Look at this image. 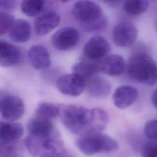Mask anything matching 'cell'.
<instances>
[{
	"label": "cell",
	"instance_id": "cell-1",
	"mask_svg": "<svg viewBox=\"0 0 157 157\" xmlns=\"http://www.w3.org/2000/svg\"><path fill=\"white\" fill-rule=\"evenodd\" d=\"M58 107L59 116L64 126L80 136L101 133L109 121L107 113L99 108L87 109L71 104H62Z\"/></svg>",
	"mask_w": 157,
	"mask_h": 157
},
{
	"label": "cell",
	"instance_id": "cell-2",
	"mask_svg": "<svg viewBox=\"0 0 157 157\" xmlns=\"http://www.w3.org/2000/svg\"><path fill=\"white\" fill-rule=\"evenodd\" d=\"M127 73L134 82L147 85H154L157 81V67L155 61L148 54L137 53L129 59Z\"/></svg>",
	"mask_w": 157,
	"mask_h": 157
},
{
	"label": "cell",
	"instance_id": "cell-3",
	"mask_svg": "<svg viewBox=\"0 0 157 157\" xmlns=\"http://www.w3.org/2000/svg\"><path fill=\"white\" fill-rule=\"evenodd\" d=\"M25 145L34 157H63L66 153L58 132L44 136L28 135Z\"/></svg>",
	"mask_w": 157,
	"mask_h": 157
},
{
	"label": "cell",
	"instance_id": "cell-4",
	"mask_svg": "<svg viewBox=\"0 0 157 157\" xmlns=\"http://www.w3.org/2000/svg\"><path fill=\"white\" fill-rule=\"evenodd\" d=\"M78 149L86 155L111 152L118 148V142L108 135L101 133L80 136L76 140Z\"/></svg>",
	"mask_w": 157,
	"mask_h": 157
},
{
	"label": "cell",
	"instance_id": "cell-5",
	"mask_svg": "<svg viewBox=\"0 0 157 157\" xmlns=\"http://www.w3.org/2000/svg\"><path fill=\"white\" fill-rule=\"evenodd\" d=\"M86 83V80L72 72L58 77L56 82V85L62 94L77 97L80 96L85 90Z\"/></svg>",
	"mask_w": 157,
	"mask_h": 157
},
{
	"label": "cell",
	"instance_id": "cell-6",
	"mask_svg": "<svg viewBox=\"0 0 157 157\" xmlns=\"http://www.w3.org/2000/svg\"><path fill=\"white\" fill-rule=\"evenodd\" d=\"M25 112L23 100L15 95H6L0 99V113L2 117L9 121L19 120Z\"/></svg>",
	"mask_w": 157,
	"mask_h": 157
},
{
	"label": "cell",
	"instance_id": "cell-7",
	"mask_svg": "<svg viewBox=\"0 0 157 157\" xmlns=\"http://www.w3.org/2000/svg\"><path fill=\"white\" fill-rule=\"evenodd\" d=\"M79 40L77 29L71 26L63 27L52 36L51 42L53 47L61 51H66L75 47Z\"/></svg>",
	"mask_w": 157,
	"mask_h": 157
},
{
	"label": "cell",
	"instance_id": "cell-8",
	"mask_svg": "<svg viewBox=\"0 0 157 157\" xmlns=\"http://www.w3.org/2000/svg\"><path fill=\"white\" fill-rule=\"evenodd\" d=\"M72 13L81 23L96 20L103 14L100 6L91 0L77 1L72 7Z\"/></svg>",
	"mask_w": 157,
	"mask_h": 157
},
{
	"label": "cell",
	"instance_id": "cell-9",
	"mask_svg": "<svg viewBox=\"0 0 157 157\" xmlns=\"http://www.w3.org/2000/svg\"><path fill=\"white\" fill-rule=\"evenodd\" d=\"M138 30L136 26L129 22H121L115 26L112 37L115 44L120 47L132 45L136 40Z\"/></svg>",
	"mask_w": 157,
	"mask_h": 157
},
{
	"label": "cell",
	"instance_id": "cell-10",
	"mask_svg": "<svg viewBox=\"0 0 157 157\" xmlns=\"http://www.w3.org/2000/svg\"><path fill=\"white\" fill-rule=\"evenodd\" d=\"M110 51V45L105 38L101 36H94L85 44L83 52L90 60L96 61L104 58Z\"/></svg>",
	"mask_w": 157,
	"mask_h": 157
},
{
	"label": "cell",
	"instance_id": "cell-11",
	"mask_svg": "<svg viewBox=\"0 0 157 157\" xmlns=\"http://www.w3.org/2000/svg\"><path fill=\"white\" fill-rule=\"evenodd\" d=\"M139 96L138 90L130 85H122L117 88L113 94L114 105L120 109H124L133 104Z\"/></svg>",
	"mask_w": 157,
	"mask_h": 157
},
{
	"label": "cell",
	"instance_id": "cell-12",
	"mask_svg": "<svg viewBox=\"0 0 157 157\" xmlns=\"http://www.w3.org/2000/svg\"><path fill=\"white\" fill-rule=\"evenodd\" d=\"M28 57L31 66L37 70L48 68L52 63L48 50L40 44L34 45L29 48Z\"/></svg>",
	"mask_w": 157,
	"mask_h": 157
},
{
	"label": "cell",
	"instance_id": "cell-13",
	"mask_svg": "<svg viewBox=\"0 0 157 157\" xmlns=\"http://www.w3.org/2000/svg\"><path fill=\"white\" fill-rule=\"evenodd\" d=\"M21 52L16 45L0 40V65L10 67L17 64L21 60Z\"/></svg>",
	"mask_w": 157,
	"mask_h": 157
},
{
	"label": "cell",
	"instance_id": "cell-14",
	"mask_svg": "<svg viewBox=\"0 0 157 157\" xmlns=\"http://www.w3.org/2000/svg\"><path fill=\"white\" fill-rule=\"evenodd\" d=\"M59 15L55 12H48L38 17L34 21V30L39 36H44L55 28L60 23Z\"/></svg>",
	"mask_w": 157,
	"mask_h": 157
},
{
	"label": "cell",
	"instance_id": "cell-15",
	"mask_svg": "<svg viewBox=\"0 0 157 157\" xmlns=\"http://www.w3.org/2000/svg\"><path fill=\"white\" fill-rule=\"evenodd\" d=\"M126 67L124 59L119 55H111L99 63V71L107 75L118 76L121 74Z\"/></svg>",
	"mask_w": 157,
	"mask_h": 157
},
{
	"label": "cell",
	"instance_id": "cell-16",
	"mask_svg": "<svg viewBox=\"0 0 157 157\" xmlns=\"http://www.w3.org/2000/svg\"><path fill=\"white\" fill-rule=\"evenodd\" d=\"M21 124L13 121H0V142L4 144L15 142L23 134Z\"/></svg>",
	"mask_w": 157,
	"mask_h": 157
},
{
	"label": "cell",
	"instance_id": "cell-17",
	"mask_svg": "<svg viewBox=\"0 0 157 157\" xmlns=\"http://www.w3.org/2000/svg\"><path fill=\"white\" fill-rule=\"evenodd\" d=\"M29 135L36 136H50L58 133L53 123L50 120L36 117L29 121L27 124Z\"/></svg>",
	"mask_w": 157,
	"mask_h": 157
},
{
	"label": "cell",
	"instance_id": "cell-18",
	"mask_svg": "<svg viewBox=\"0 0 157 157\" xmlns=\"http://www.w3.org/2000/svg\"><path fill=\"white\" fill-rule=\"evenodd\" d=\"M86 83L88 94L93 98H104L108 96L112 90L110 83L101 77H93Z\"/></svg>",
	"mask_w": 157,
	"mask_h": 157
},
{
	"label": "cell",
	"instance_id": "cell-19",
	"mask_svg": "<svg viewBox=\"0 0 157 157\" xmlns=\"http://www.w3.org/2000/svg\"><path fill=\"white\" fill-rule=\"evenodd\" d=\"M9 32L12 40L17 43H24L30 38L31 28L28 21L24 19H17L14 20Z\"/></svg>",
	"mask_w": 157,
	"mask_h": 157
},
{
	"label": "cell",
	"instance_id": "cell-20",
	"mask_svg": "<svg viewBox=\"0 0 157 157\" xmlns=\"http://www.w3.org/2000/svg\"><path fill=\"white\" fill-rule=\"evenodd\" d=\"M72 72L83 78H90L99 72V64L88 61H81L75 63L72 68Z\"/></svg>",
	"mask_w": 157,
	"mask_h": 157
},
{
	"label": "cell",
	"instance_id": "cell-21",
	"mask_svg": "<svg viewBox=\"0 0 157 157\" xmlns=\"http://www.w3.org/2000/svg\"><path fill=\"white\" fill-rule=\"evenodd\" d=\"M36 117L51 120L59 115L58 106L48 102H42L39 104L36 110Z\"/></svg>",
	"mask_w": 157,
	"mask_h": 157
},
{
	"label": "cell",
	"instance_id": "cell-22",
	"mask_svg": "<svg viewBox=\"0 0 157 157\" xmlns=\"http://www.w3.org/2000/svg\"><path fill=\"white\" fill-rule=\"evenodd\" d=\"M149 4L147 0H125L123 9L131 15H138L147 10Z\"/></svg>",
	"mask_w": 157,
	"mask_h": 157
},
{
	"label": "cell",
	"instance_id": "cell-23",
	"mask_svg": "<svg viewBox=\"0 0 157 157\" xmlns=\"http://www.w3.org/2000/svg\"><path fill=\"white\" fill-rule=\"evenodd\" d=\"M45 0H23L21 4L22 12L28 17H34L41 12Z\"/></svg>",
	"mask_w": 157,
	"mask_h": 157
},
{
	"label": "cell",
	"instance_id": "cell-24",
	"mask_svg": "<svg viewBox=\"0 0 157 157\" xmlns=\"http://www.w3.org/2000/svg\"><path fill=\"white\" fill-rule=\"evenodd\" d=\"M108 24L106 17L102 14L98 18L90 22L81 23L82 29L87 33H96L104 29Z\"/></svg>",
	"mask_w": 157,
	"mask_h": 157
},
{
	"label": "cell",
	"instance_id": "cell-25",
	"mask_svg": "<svg viewBox=\"0 0 157 157\" xmlns=\"http://www.w3.org/2000/svg\"><path fill=\"white\" fill-rule=\"evenodd\" d=\"M6 145L2 149L0 146V153H2V157H23V148L21 145L14 142Z\"/></svg>",
	"mask_w": 157,
	"mask_h": 157
},
{
	"label": "cell",
	"instance_id": "cell-26",
	"mask_svg": "<svg viewBox=\"0 0 157 157\" xmlns=\"http://www.w3.org/2000/svg\"><path fill=\"white\" fill-rule=\"evenodd\" d=\"M14 20V17L10 13L0 12V36L9 32Z\"/></svg>",
	"mask_w": 157,
	"mask_h": 157
},
{
	"label": "cell",
	"instance_id": "cell-27",
	"mask_svg": "<svg viewBox=\"0 0 157 157\" xmlns=\"http://www.w3.org/2000/svg\"><path fill=\"white\" fill-rule=\"evenodd\" d=\"M145 136L151 140L155 141L157 137V121L156 120H151L146 122L144 126Z\"/></svg>",
	"mask_w": 157,
	"mask_h": 157
},
{
	"label": "cell",
	"instance_id": "cell-28",
	"mask_svg": "<svg viewBox=\"0 0 157 157\" xmlns=\"http://www.w3.org/2000/svg\"><path fill=\"white\" fill-rule=\"evenodd\" d=\"M142 157H157V145L155 141L148 142L143 146Z\"/></svg>",
	"mask_w": 157,
	"mask_h": 157
},
{
	"label": "cell",
	"instance_id": "cell-29",
	"mask_svg": "<svg viewBox=\"0 0 157 157\" xmlns=\"http://www.w3.org/2000/svg\"><path fill=\"white\" fill-rule=\"evenodd\" d=\"M16 5V0H0V12L9 13L15 9Z\"/></svg>",
	"mask_w": 157,
	"mask_h": 157
},
{
	"label": "cell",
	"instance_id": "cell-30",
	"mask_svg": "<svg viewBox=\"0 0 157 157\" xmlns=\"http://www.w3.org/2000/svg\"><path fill=\"white\" fill-rule=\"evenodd\" d=\"M102 1L109 5L115 6L119 5L120 4H121L123 1H124L125 0H102Z\"/></svg>",
	"mask_w": 157,
	"mask_h": 157
},
{
	"label": "cell",
	"instance_id": "cell-31",
	"mask_svg": "<svg viewBox=\"0 0 157 157\" xmlns=\"http://www.w3.org/2000/svg\"><path fill=\"white\" fill-rule=\"evenodd\" d=\"M151 102L153 105L156 107V91L155 90L151 94Z\"/></svg>",
	"mask_w": 157,
	"mask_h": 157
},
{
	"label": "cell",
	"instance_id": "cell-32",
	"mask_svg": "<svg viewBox=\"0 0 157 157\" xmlns=\"http://www.w3.org/2000/svg\"><path fill=\"white\" fill-rule=\"evenodd\" d=\"M58 1H60V2H61L65 3V2H68V1H71V0H58Z\"/></svg>",
	"mask_w": 157,
	"mask_h": 157
}]
</instances>
